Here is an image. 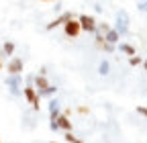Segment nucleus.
Listing matches in <instances>:
<instances>
[{
  "mask_svg": "<svg viewBox=\"0 0 147 143\" xmlns=\"http://www.w3.org/2000/svg\"><path fill=\"white\" fill-rule=\"evenodd\" d=\"M55 121H57V125H59V129H61V131H71V121H69V117H67V115H63V113H61Z\"/></svg>",
  "mask_w": 147,
  "mask_h": 143,
  "instance_id": "nucleus-11",
  "label": "nucleus"
},
{
  "mask_svg": "<svg viewBox=\"0 0 147 143\" xmlns=\"http://www.w3.org/2000/svg\"><path fill=\"white\" fill-rule=\"evenodd\" d=\"M110 29H113V27H110L108 23H98V25H96V31H98V33H102V35H106Z\"/></svg>",
  "mask_w": 147,
  "mask_h": 143,
  "instance_id": "nucleus-19",
  "label": "nucleus"
},
{
  "mask_svg": "<svg viewBox=\"0 0 147 143\" xmlns=\"http://www.w3.org/2000/svg\"><path fill=\"white\" fill-rule=\"evenodd\" d=\"M49 129H51V131H59V125H57V121H49Z\"/></svg>",
  "mask_w": 147,
  "mask_h": 143,
  "instance_id": "nucleus-23",
  "label": "nucleus"
},
{
  "mask_svg": "<svg viewBox=\"0 0 147 143\" xmlns=\"http://www.w3.org/2000/svg\"><path fill=\"white\" fill-rule=\"evenodd\" d=\"M78 23H80V27H82V31L84 33H96V19L94 16H90V14H80L78 16Z\"/></svg>",
  "mask_w": 147,
  "mask_h": 143,
  "instance_id": "nucleus-4",
  "label": "nucleus"
},
{
  "mask_svg": "<svg viewBox=\"0 0 147 143\" xmlns=\"http://www.w3.org/2000/svg\"><path fill=\"white\" fill-rule=\"evenodd\" d=\"M59 106H61V102L57 98H49V121H55V119L61 115Z\"/></svg>",
  "mask_w": 147,
  "mask_h": 143,
  "instance_id": "nucleus-9",
  "label": "nucleus"
},
{
  "mask_svg": "<svg viewBox=\"0 0 147 143\" xmlns=\"http://www.w3.org/2000/svg\"><path fill=\"white\" fill-rule=\"evenodd\" d=\"M141 65H143V69H145V72H147V57H145V59H143V63H141Z\"/></svg>",
  "mask_w": 147,
  "mask_h": 143,
  "instance_id": "nucleus-24",
  "label": "nucleus"
},
{
  "mask_svg": "<svg viewBox=\"0 0 147 143\" xmlns=\"http://www.w3.org/2000/svg\"><path fill=\"white\" fill-rule=\"evenodd\" d=\"M23 96L27 98V102L33 106L35 111H39V104H41V96L37 94V90H35V86L33 84H25L23 86Z\"/></svg>",
  "mask_w": 147,
  "mask_h": 143,
  "instance_id": "nucleus-3",
  "label": "nucleus"
},
{
  "mask_svg": "<svg viewBox=\"0 0 147 143\" xmlns=\"http://www.w3.org/2000/svg\"><path fill=\"white\" fill-rule=\"evenodd\" d=\"M141 63H143V57L141 55H131V57H129V65H131V67H137Z\"/></svg>",
  "mask_w": 147,
  "mask_h": 143,
  "instance_id": "nucleus-16",
  "label": "nucleus"
},
{
  "mask_svg": "<svg viewBox=\"0 0 147 143\" xmlns=\"http://www.w3.org/2000/svg\"><path fill=\"white\" fill-rule=\"evenodd\" d=\"M94 41H96V45H98V47H100V45H102V43H104V35H102V33H98V31H96V33H94Z\"/></svg>",
  "mask_w": 147,
  "mask_h": 143,
  "instance_id": "nucleus-21",
  "label": "nucleus"
},
{
  "mask_svg": "<svg viewBox=\"0 0 147 143\" xmlns=\"http://www.w3.org/2000/svg\"><path fill=\"white\" fill-rule=\"evenodd\" d=\"M4 84L8 86V92H10V96L18 98V96L23 94V86H25L23 74H8V76H6V80H4Z\"/></svg>",
  "mask_w": 147,
  "mask_h": 143,
  "instance_id": "nucleus-1",
  "label": "nucleus"
},
{
  "mask_svg": "<svg viewBox=\"0 0 147 143\" xmlns=\"http://www.w3.org/2000/svg\"><path fill=\"white\" fill-rule=\"evenodd\" d=\"M65 141H67V143H84L82 139H78L71 131H65Z\"/></svg>",
  "mask_w": 147,
  "mask_h": 143,
  "instance_id": "nucleus-18",
  "label": "nucleus"
},
{
  "mask_svg": "<svg viewBox=\"0 0 147 143\" xmlns=\"http://www.w3.org/2000/svg\"><path fill=\"white\" fill-rule=\"evenodd\" d=\"M33 86H35V90H37V94H39V92H43V90H45V88H49L51 84H49V80H47L45 76H41V74H35Z\"/></svg>",
  "mask_w": 147,
  "mask_h": 143,
  "instance_id": "nucleus-8",
  "label": "nucleus"
},
{
  "mask_svg": "<svg viewBox=\"0 0 147 143\" xmlns=\"http://www.w3.org/2000/svg\"><path fill=\"white\" fill-rule=\"evenodd\" d=\"M104 41H106V43H113V45H117V43H121V35H119L115 29H110V31L104 35Z\"/></svg>",
  "mask_w": 147,
  "mask_h": 143,
  "instance_id": "nucleus-13",
  "label": "nucleus"
},
{
  "mask_svg": "<svg viewBox=\"0 0 147 143\" xmlns=\"http://www.w3.org/2000/svg\"><path fill=\"white\" fill-rule=\"evenodd\" d=\"M137 10L147 14V0H137Z\"/></svg>",
  "mask_w": 147,
  "mask_h": 143,
  "instance_id": "nucleus-20",
  "label": "nucleus"
},
{
  "mask_svg": "<svg viewBox=\"0 0 147 143\" xmlns=\"http://www.w3.org/2000/svg\"><path fill=\"white\" fill-rule=\"evenodd\" d=\"M100 49H102L104 53H115V51H117V45H113V43H106V41H104V43L100 45Z\"/></svg>",
  "mask_w": 147,
  "mask_h": 143,
  "instance_id": "nucleus-17",
  "label": "nucleus"
},
{
  "mask_svg": "<svg viewBox=\"0 0 147 143\" xmlns=\"http://www.w3.org/2000/svg\"><path fill=\"white\" fill-rule=\"evenodd\" d=\"M55 94H57V86H49V88H45V90L43 92H39V96H45V98H51V96H55Z\"/></svg>",
  "mask_w": 147,
  "mask_h": 143,
  "instance_id": "nucleus-15",
  "label": "nucleus"
},
{
  "mask_svg": "<svg viewBox=\"0 0 147 143\" xmlns=\"http://www.w3.org/2000/svg\"><path fill=\"white\" fill-rule=\"evenodd\" d=\"M0 69H2V59H0Z\"/></svg>",
  "mask_w": 147,
  "mask_h": 143,
  "instance_id": "nucleus-26",
  "label": "nucleus"
},
{
  "mask_svg": "<svg viewBox=\"0 0 147 143\" xmlns=\"http://www.w3.org/2000/svg\"><path fill=\"white\" fill-rule=\"evenodd\" d=\"M63 33H65V37H69V39H76L78 35L82 33V27H80L78 19H69V21L63 25Z\"/></svg>",
  "mask_w": 147,
  "mask_h": 143,
  "instance_id": "nucleus-5",
  "label": "nucleus"
},
{
  "mask_svg": "<svg viewBox=\"0 0 147 143\" xmlns=\"http://www.w3.org/2000/svg\"><path fill=\"white\" fill-rule=\"evenodd\" d=\"M41 2H53V0H41Z\"/></svg>",
  "mask_w": 147,
  "mask_h": 143,
  "instance_id": "nucleus-25",
  "label": "nucleus"
},
{
  "mask_svg": "<svg viewBox=\"0 0 147 143\" xmlns=\"http://www.w3.org/2000/svg\"><path fill=\"white\" fill-rule=\"evenodd\" d=\"M129 23H131V16H129V12L125 8L117 10V16H115V31L121 35V37H127L129 35Z\"/></svg>",
  "mask_w": 147,
  "mask_h": 143,
  "instance_id": "nucleus-2",
  "label": "nucleus"
},
{
  "mask_svg": "<svg viewBox=\"0 0 147 143\" xmlns=\"http://www.w3.org/2000/svg\"><path fill=\"white\" fill-rule=\"evenodd\" d=\"M23 69H25V61L21 57H10V61L6 65L8 74H23Z\"/></svg>",
  "mask_w": 147,
  "mask_h": 143,
  "instance_id": "nucleus-7",
  "label": "nucleus"
},
{
  "mask_svg": "<svg viewBox=\"0 0 147 143\" xmlns=\"http://www.w3.org/2000/svg\"><path fill=\"white\" fill-rule=\"evenodd\" d=\"M137 113H139L141 117H145V119H147V106H137Z\"/></svg>",
  "mask_w": 147,
  "mask_h": 143,
  "instance_id": "nucleus-22",
  "label": "nucleus"
},
{
  "mask_svg": "<svg viewBox=\"0 0 147 143\" xmlns=\"http://www.w3.org/2000/svg\"><path fill=\"white\" fill-rule=\"evenodd\" d=\"M49 143H57V141H49Z\"/></svg>",
  "mask_w": 147,
  "mask_h": 143,
  "instance_id": "nucleus-27",
  "label": "nucleus"
},
{
  "mask_svg": "<svg viewBox=\"0 0 147 143\" xmlns=\"http://www.w3.org/2000/svg\"><path fill=\"white\" fill-rule=\"evenodd\" d=\"M117 49L121 51V53H125V55H137V49L131 45V43H117Z\"/></svg>",
  "mask_w": 147,
  "mask_h": 143,
  "instance_id": "nucleus-12",
  "label": "nucleus"
},
{
  "mask_svg": "<svg viewBox=\"0 0 147 143\" xmlns=\"http://www.w3.org/2000/svg\"><path fill=\"white\" fill-rule=\"evenodd\" d=\"M98 74H100V76H108V74H110V61H108V59H100V63H98Z\"/></svg>",
  "mask_w": 147,
  "mask_h": 143,
  "instance_id": "nucleus-14",
  "label": "nucleus"
},
{
  "mask_svg": "<svg viewBox=\"0 0 147 143\" xmlns=\"http://www.w3.org/2000/svg\"><path fill=\"white\" fill-rule=\"evenodd\" d=\"M69 19H74V14H71V12H61L57 19H53L51 23L45 25V31H53V29H57V27H63Z\"/></svg>",
  "mask_w": 147,
  "mask_h": 143,
  "instance_id": "nucleus-6",
  "label": "nucleus"
},
{
  "mask_svg": "<svg viewBox=\"0 0 147 143\" xmlns=\"http://www.w3.org/2000/svg\"><path fill=\"white\" fill-rule=\"evenodd\" d=\"M14 51H16V45H14L12 41H4V43H2V51H0V55H2V57H12Z\"/></svg>",
  "mask_w": 147,
  "mask_h": 143,
  "instance_id": "nucleus-10",
  "label": "nucleus"
}]
</instances>
